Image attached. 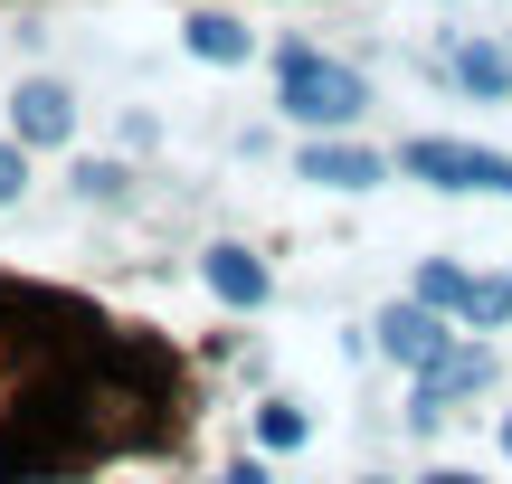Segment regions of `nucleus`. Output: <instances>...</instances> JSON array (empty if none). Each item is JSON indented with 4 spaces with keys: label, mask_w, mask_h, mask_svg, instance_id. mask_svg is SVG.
I'll list each match as a JSON object with an SVG mask.
<instances>
[{
    "label": "nucleus",
    "mask_w": 512,
    "mask_h": 484,
    "mask_svg": "<svg viewBox=\"0 0 512 484\" xmlns=\"http://www.w3.org/2000/svg\"><path fill=\"white\" fill-rule=\"evenodd\" d=\"M361 105H370V86L342 67V57L285 48V114H294V124H351Z\"/></svg>",
    "instance_id": "obj_1"
},
{
    "label": "nucleus",
    "mask_w": 512,
    "mask_h": 484,
    "mask_svg": "<svg viewBox=\"0 0 512 484\" xmlns=\"http://www.w3.org/2000/svg\"><path fill=\"white\" fill-rule=\"evenodd\" d=\"M399 171H408V181H437V190H512V162H503V152L437 143V133H427V143H408Z\"/></svg>",
    "instance_id": "obj_2"
},
{
    "label": "nucleus",
    "mask_w": 512,
    "mask_h": 484,
    "mask_svg": "<svg viewBox=\"0 0 512 484\" xmlns=\"http://www.w3.org/2000/svg\"><path fill=\"white\" fill-rule=\"evenodd\" d=\"M418 295L437 304V314L484 323V333H494V323L512 314V285H494V276H465V266H446V257H427V266H418Z\"/></svg>",
    "instance_id": "obj_3"
},
{
    "label": "nucleus",
    "mask_w": 512,
    "mask_h": 484,
    "mask_svg": "<svg viewBox=\"0 0 512 484\" xmlns=\"http://www.w3.org/2000/svg\"><path fill=\"white\" fill-rule=\"evenodd\" d=\"M380 352L389 361H408V371H437V361H446V323H437V304H389V314H380Z\"/></svg>",
    "instance_id": "obj_4"
},
{
    "label": "nucleus",
    "mask_w": 512,
    "mask_h": 484,
    "mask_svg": "<svg viewBox=\"0 0 512 484\" xmlns=\"http://www.w3.org/2000/svg\"><path fill=\"white\" fill-rule=\"evenodd\" d=\"M67 133H76V105H67V86L29 76V86L10 95V143H67Z\"/></svg>",
    "instance_id": "obj_5"
},
{
    "label": "nucleus",
    "mask_w": 512,
    "mask_h": 484,
    "mask_svg": "<svg viewBox=\"0 0 512 484\" xmlns=\"http://www.w3.org/2000/svg\"><path fill=\"white\" fill-rule=\"evenodd\" d=\"M484 380H494V361H484V352H446L437 371H418V409H408V418H418V428H437V418H446V399L484 390Z\"/></svg>",
    "instance_id": "obj_6"
},
{
    "label": "nucleus",
    "mask_w": 512,
    "mask_h": 484,
    "mask_svg": "<svg viewBox=\"0 0 512 484\" xmlns=\"http://www.w3.org/2000/svg\"><path fill=\"white\" fill-rule=\"evenodd\" d=\"M304 181H323V190H370V181H380V152H361V143H313V152H304Z\"/></svg>",
    "instance_id": "obj_7"
},
{
    "label": "nucleus",
    "mask_w": 512,
    "mask_h": 484,
    "mask_svg": "<svg viewBox=\"0 0 512 484\" xmlns=\"http://www.w3.org/2000/svg\"><path fill=\"white\" fill-rule=\"evenodd\" d=\"M209 295L219 304H266V266L247 247H209Z\"/></svg>",
    "instance_id": "obj_8"
},
{
    "label": "nucleus",
    "mask_w": 512,
    "mask_h": 484,
    "mask_svg": "<svg viewBox=\"0 0 512 484\" xmlns=\"http://www.w3.org/2000/svg\"><path fill=\"white\" fill-rule=\"evenodd\" d=\"M190 57H209V67H247V29L228 10H200V19H190Z\"/></svg>",
    "instance_id": "obj_9"
},
{
    "label": "nucleus",
    "mask_w": 512,
    "mask_h": 484,
    "mask_svg": "<svg viewBox=\"0 0 512 484\" xmlns=\"http://www.w3.org/2000/svg\"><path fill=\"white\" fill-rule=\"evenodd\" d=\"M456 76H465L475 95H503V86H512V67H503L494 48H465V57H456Z\"/></svg>",
    "instance_id": "obj_10"
},
{
    "label": "nucleus",
    "mask_w": 512,
    "mask_h": 484,
    "mask_svg": "<svg viewBox=\"0 0 512 484\" xmlns=\"http://www.w3.org/2000/svg\"><path fill=\"white\" fill-rule=\"evenodd\" d=\"M256 437H266V447H304V409H285V399L256 409Z\"/></svg>",
    "instance_id": "obj_11"
},
{
    "label": "nucleus",
    "mask_w": 512,
    "mask_h": 484,
    "mask_svg": "<svg viewBox=\"0 0 512 484\" xmlns=\"http://www.w3.org/2000/svg\"><path fill=\"white\" fill-rule=\"evenodd\" d=\"M76 190H86V200H124V162H86Z\"/></svg>",
    "instance_id": "obj_12"
},
{
    "label": "nucleus",
    "mask_w": 512,
    "mask_h": 484,
    "mask_svg": "<svg viewBox=\"0 0 512 484\" xmlns=\"http://www.w3.org/2000/svg\"><path fill=\"white\" fill-rule=\"evenodd\" d=\"M19 181H29V143H0V200H19Z\"/></svg>",
    "instance_id": "obj_13"
},
{
    "label": "nucleus",
    "mask_w": 512,
    "mask_h": 484,
    "mask_svg": "<svg viewBox=\"0 0 512 484\" xmlns=\"http://www.w3.org/2000/svg\"><path fill=\"white\" fill-rule=\"evenodd\" d=\"M427 484H484V475H465V466H446V475H427Z\"/></svg>",
    "instance_id": "obj_14"
},
{
    "label": "nucleus",
    "mask_w": 512,
    "mask_h": 484,
    "mask_svg": "<svg viewBox=\"0 0 512 484\" xmlns=\"http://www.w3.org/2000/svg\"><path fill=\"white\" fill-rule=\"evenodd\" d=\"M228 484H266V466H238V475H228Z\"/></svg>",
    "instance_id": "obj_15"
},
{
    "label": "nucleus",
    "mask_w": 512,
    "mask_h": 484,
    "mask_svg": "<svg viewBox=\"0 0 512 484\" xmlns=\"http://www.w3.org/2000/svg\"><path fill=\"white\" fill-rule=\"evenodd\" d=\"M503 447H512V428H503Z\"/></svg>",
    "instance_id": "obj_16"
}]
</instances>
